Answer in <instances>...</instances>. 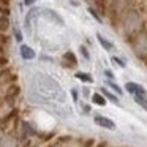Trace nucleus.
Instances as JSON below:
<instances>
[{
  "label": "nucleus",
  "instance_id": "obj_24",
  "mask_svg": "<svg viewBox=\"0 0 147 147\" xmlns=\"http://www.w3.org/2000/svg\"><path fill=\"white\" fill-rule=\"evenodd\" d=\"M92 146H93V139L86 141V144H84V147H92Z\"/></svg>",
  "mask_w": 147,
  "mask_h": 147
},
{
  "label": "nucleus",
  "instance_id": "obj_28",
  "mask_svg": "<svg viewBox=\"0 0 147 147\" xmlns=\"http://www.w3.org/2000/svg\"><path fill=\"white\" fill-rule=\"evenodd\" d=\"M98 147H106V142H101V144H98Z\"/></svg>",
  "mask_w": 147,
  "mask_h": 147
},
{
  "label": "nucleus",
  "instance_id": "obj_9",
  "mask_svg": "<svg viewBox=\"0 0 147 147\" xmlns=\"http://www.w3.org/2000/svg\"><path fill=\"white\" fill-rule=\"evenodd\" d=\"M101 95L105 96V98H108L109 101H112V103H115V105H119V98L114 95V93H111L108 89H105V87H101Z\"/></svg>",
  "mask_w": 147,
  "mask_h": 147
},
{
  "label": "nucleus",
  "instance_id": "obj_20",
  "mask_svg": "<svg viewBox=\"0 0 147 147\" xmlns=\"http://www.w3.org/2000/svg\"><path fill=\"white\" fill-rule=\"evenodd\" d=\"M89 13H90V14H92V16H93V18H95V19H96V21H98V22H101V19H100V16H98V14H96V11H95V10H93V8H89Z\"/></svg>",
  "mask_w": 147,
  "mask_h": 147
},
{
  "label": "nucleus",
  "instance_id": "obj_10",
  "mask_svg": "<svg viewBox=\"0 0 147 147\" xmlns=\"http://www.w3.org/2000/svg\"><path fill=\"white\" fill-rule=\"evenodd\" d=\"M46 16L48 18H51L52 21H55L57 24H60V26H63V19H62L60 16H59L57 13H55L54 10H46Z\"/></svg>",
  "mask_w": 147,
  "mask_h": 147
},
{
  "label": "nucleus",
  "instance_id": "obj_13",
  "mask_svg": "<svg viewBox=\"0 0 147 147\" xmlns=\"http://www.w3.org/2000/svg\"><path fill=\"white\" fill-rule=\"evenodd\" d=\"M134 101L138 103L139 106H142L144 109H147V98L146 96H141V95H136L134 96Z\"/></svg>",
  "mask_w": 147,
  "mask_h": 147
},
{
  "label": "nucleus",
  "instance_id": "obj_21",
  "mask_svg": "<svg viewBox=\"0 0 147 147\" xmlns=\"http://www.w3.org/2000/svg\"><path fill=\"white\" fill-rule=\"evenodd\" d=\"M7 63H8V59L3 57V55H0V67H7Z\"/></svg>",
  "mask_w": 147,
  "mask_h": 147
},
{
  "label": "nucleus",
  "instance_id": "obj_4",
  "mask_svg": "<svg viewBox=\"0 0 147 147\" xmlns=\"http://www.w3.org/2000/svg\"><path fill=\"white\" fill-rule=\"evenodd\" d=\"M125 89H127V92H130L133 96H136V95L147 96L146 89H144V87L141 86V84H136V82H127V84H125Z\"/></svg>",
  "mask_w": 147,
  "mask_h": 147
},
{
  "label": "nucleus",
  "instance_id": "obj_11",
  "mask_svg": "<svg viewBox=\"0 0 147 147\" xmlns=\"http://www.w3.org/2000/svg\"><path fill=\"white\" fill-rule=\"evenodd\" d=\"M63 60H65V62H68V63H70L71 67L78 63V59H76V55H74L71 51H67V52L63 54Z\"/></svg>",
  "mask_w": 147,
  "mask_h": 147
},
{
  "label": "nucleus",
  "instance_id": "obj_7",
  "mask_svg": "<svg viewBox=\"0 0 147 147\" xmlns=\"http://www.w3.org/2000/svg\"><path fill=\"white\" fill-rule=\"evenodd\" d=\"M74 78L79 81H82V82H87V84H92L93 82V78L90 76L89 73H84V71H78L76 74H74Z\"/></svg>",
  "mask_w": 147,
  "mask_h": 147
},
{
  "label": "nucleus",
  "instance_id": "obj_1",
  "mask_svg": "<svg viewBox=\"0 0 147 147\" xmlns=\"http://www.w3.org/2000/svg\"><path fill=\"white\" fill-rule=\"evenodd\" d=\"M19 95H21V87L18 86V84H11V86H8L7 92H5V95H3V101L7 103V105L13 106Z\"/></svg>",
  "mask_w": 147,
  "mask_h": 147
},
{
  "label": "nucleus",
  "instance_id": "obj_14",
  "mask_svg": "<svg viewBox=\"0 0 147 147\" xmlns=\"http://www.w3.org/2000/svg\"><path fill=\"white\" fill-rule=\"evenodd\" d=\"M108 86L111 87L115 93H119V95H122V93H123V90L120 89V86H119V84H115V82H112V81H108Z\"/></svg>",
  "mask_w": 147,
  "mask_h": 147
},
{
  "label": "nucleus",
  "instance_id": "obj_18",
  "mask_svg": "<svg viewBox=\"0 0 147 147\" xmlns=\"http://www.w3.org/2000/svg\"><path fill=\"white\" fill-rule=\"evenodd\" d=\"M7 43H8V36L3 35V33H0V46L7 45Z\"/></svg>",
  "mask_w": 147,
  "mask_h": 147
},
{
  "label": "nucleus",
  "instance_id": "obj_25",
  "mask_svg": "<svg viewBox=\"0 0 147 147\" xmlns=\"http://www.w3.org/2000/svg\"><path fill=\"white\" fill-rule=\"evenodd\" d=\"M8 73H10V70H0V78H3V76H7Z\"/></svg>",
  "mask_w": 147,
  "mask_h": 147
},
{
  "label": "nucleus",
  "instance_id": "obj_8",
  "mask_svg": "<svg viewBox=\"0 0 147 147\" xmlns=\"http://www.w3.org/2000/svg\"><path fill=\"white\" fill-rule=\"evenodd\" d=\"M92 103L96 106H106V98L101 93H93L92 95Z\"/></svg>",
  "mask_w": 147,
  "mask_h": 147
},
{
  "label": "nucleus",
  "instance_id": "obj_16",
  "mask_svg": "<svg viewBox=\"0 0 147 147\" xmlns=\"http://www.w3.org/2000/svg\"><path fill=\"white\" fill-rule=\"evenodd\" d=\"M79 51H81V54H82L84 57H86L87 60H89V59H90V54H89V51H87V48H86V46H81V48H79Z\"/></svg>",
  "mask_w": 147,
  "mask_h": 147
},
{
  "label": "nucleus",
  "instance_id": "obj_26",
  "mask_svg": "<svg viewBox=\"0 0 147 147\" xmlns=\"http://www.w3.org/2000/svg\"><path fill=\"white\" fill-rule=\"evenodd\" d=\"M32 3H35V0H24V5H27V7L32 5Z\"/></svg>",
  "mask_w": 147,
  "mask_h": 147
},
{
  "label": "nucleus",
  "instance_id": "obj_17",
  "mask_svg": "<svg viewBox=\"0 0 147 147\" xmlns=\"http://www.w3.org/2000/svg\"><path fill=\"white\" fill-rule=\"evenodd\" d=\"M111 60L114 62V63H117L120 68H125V63H123V60H120V59H117V57H112Z\"/></svg>",
  "mask_w": 147,
  "mask_h": 147
},
{
  "label": "nucleus",
  "instance_id": "obj_22",
  "mask_svg": "<svg viewBox=\"0 0 147 147\" xmlns=\"http://www.w3.org/2000/svg\"><path fill=\"white\" fill-rule=\"evenodd\" d=\"M105 74H106V78H109V79H114V73H112V71L105 70Z\"/></svg>",
  "mask_w": 147,
  "mask_h": 147
},
{
  "label": "nucleus",
  "instance_id": "obj_29",
  "mask_svg": "<svg viewBox=\"0 0 147 147\" xmlns=\"http://www.w3.org/2000/svg\"><path fill=\"white\" fill-rule=\"evenodd\" d=\"M0 54H3V46H0Z\"/></svg>",
  "mask_w": 147,
  "mask_h": 147
},
{
  "label": "nucleus",
  "instance_id": "obj_5",
  "mask_svg": "<svg viewBox=\"0 0 147 147\" xmlns=\"http://www.w3.org/2000/svg\"><path fill=\"white\" fill-rule=\"evenodd\" d=\"M19 54H21V57L24 59V60H33V59L36 57V54H35V51H33L30 46H27V45H21V48H19Z\"/></svg>",
  "mask_w": 147,
  "mask_h": 147
},
{
  "label": "nucleus",
  "instance_id": "obj_3",
  "mask_svg": "<svg viewBox=\"0 0 147 147\" xmlns=\"http://www.w3.org/2000/svg\"><path fill=\"white\" fill-rule=\"evenodd\" d=\"M18 112H19V111H18L16 108H13L8 114H5L3 117H0V130H2V131L7 130V128L10 127V123L13 122V119L18 115Z\"/></svg>",
  "mask_w": 147,
  "mask_h": 147
},
{
  "label": "nucleus",
  "instance_id": "obj_23",
  "mask_svg": "<svg viewBox=\"0 0 147 147\" xmlns=\"http://www.w3.org/2000/svg\"><path fill=\"white\" fill-rule=\"evenodd\" d=\"M71 96H73L74 101L78 100V90H76V89H71Z\"/></svg>",
  "mask_w": 147,
  "mask_h": 147
},
{
  "label": "nucleus",
  "instance_id": "obj_6",
  "mask_svg": "<svg viewBox=\"0 0 147 147\" xmlns=\"http://www.w3.org/2000/svg\"><path fill=\"white\" fill-rule=\"evenodd\" d=\"M96 40H98V43H100V45H101L103 48L106 49V51H111V49L114 48V45H112L111 41H108V40H106L105 36L101 35V33H96Z\"/></svg>",
  "mask_w": 147,
  "mask_h": 147
},
{
  "label": "nucleus",
  "instance_id": "obj_12",
  "mask_svg": "<svg viewBox=\"0 0 147 147\" xmlns=\"http://www.w3.org/2000/svg\"><path fill=\"white\" fill-rule=\"evenodd\" d=\"M10 27V19L8 16H0V33H5Z\"/></svg>",
  "mask_w": 147,
  "mask_h": 147
},
{
  "label": "nucleus",
  "instance_id": "obj_30",
  "mask_svg": "<svg viewBox=\"0 0 147 147\" xmlns=\"http://www.w3.org/2000/svg\"><path fill=\"white\" fill-rule=\"evenodd\" d=\"M48 147H55V146H54V144H52V146H48Z\"/></svg>",
  "mask_w": 147,
  "mask_h": 147
},
{
  "label": "nucleus",
  "instance_id": "obj_2",
  "mask_svg": "<svg viewBox=\"0 0 147 147\" xmlns=\"http://www.w3.org/2000/svg\"><path fill=\"white\" fill-rule=\"evenodd\" d=\"M93 122H95L98 127H101V128H105V130H115V123L111 120V119H108V117H105V115H95L93 117Z\"/></svg>",
  "mask_w": 147,
  "mask_h": 147
},
{
  "label": "nucleus",
  "instance_id": "obj_15",
  "mask_svg": "<svg viewBox=\"0 0 147 147\" xmlns=\"http://www.w3.org/2000/svg\"><path fill=\"white\" fill-rule=\"evenodd\" d=\"M68 141H71V136H60L57 139V144H54V146H60V144H67Z\"/></svg>",
  "mask_w": 147,
  "mask_h": 147
},
{
  "label": "nucleus",
  "instance_id": "obj_19",
  "mask_svg": "<svg viewBox=\"0 0 147 147\" xmlns=\"http://www.w3.org/2000/svg\"><path fill=\"white\" fill-rule=\"evenodd\" d=\"M0 14H2V16H8V14H10L8 7H0Z\"/></svg>",
  "mask_w": 147,
  "mask_h": 147
},
{
  "label": "nucleus",
  "instance_id": "obj_27",
  "mask_svg": "<svg viewBox=\"0 0 147 147\" xmlns=\"http://www.w3.org/2000/svg\"><path fill=\"white\" fill-rule=\"evenodd\" d=\"M82 93H84V96H89V89H84Z\"/></svg>",
  "mask_w": 147,
  "mask_h": 147
}]
</instances>
